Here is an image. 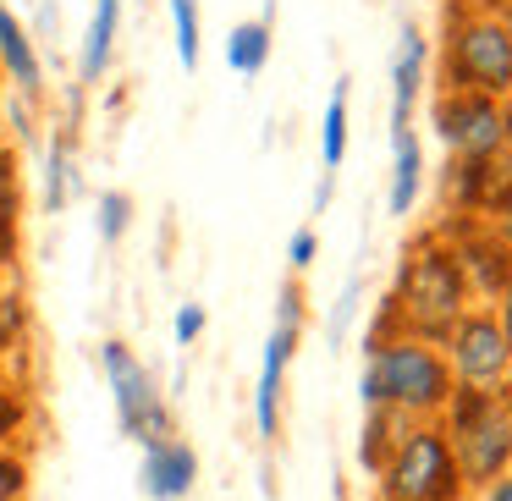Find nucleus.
Segmentation results:
<instances>
[{
	"label": "nucleus",
	"instance_id": "9",
	"mask_svg": "<svg viewBox=\"0 0 512 501\" xmlns=\"http://www.w3.org/2000/svg\"><path fill=\"white\" fill-rule=\"evenodd\" d=\"M303 336V292L298 281H287L276 298V331L265 336V358H259V386H254V424L259 441H276L281 430V380H287V364L298 353Z\"/></svg>",
	"mask_w": 512,
	"mask_h": 501
},
{
	"label": "nucleus",
	"instance_id": "11",
	"mask_svg": "<svg viewBox=\"0 0 512 501\" xmlns=\"http://www.w3.org/2000/svg\"><path fill=\"white\" fill-rule=\"evenodd\" d=\"M138 479H144V496L149 501H182L193 490V479H199V452H193L188 441H160V446H144V468H138Z\"/></svg>",
	"mask_w": 512,
	"mask_h": 501
},
{
	"label": "nucleus",
	"instance_id": "3",
	"mask_svg": "<svg viewBox=\"0 0 512 501\" xmlns=\"http://www.w3.org/2000/svg\"><path fill=\"white\" fill-rule=\"evenodd\" d=\"M441 78L452 94L512 100V12L496 0H463L446 17Z\"/></svg>",
	"mask_w": 512,
	"mask_h": 501
},
{
	"label": "nucleus",
	"instance_id": "14",
	"mask_svg": "<svg viewBox=\"0 0 512 501\" xmlns=\"http://www.w3.org/2000/svg\"><path fill=\"white\" fill-rule=\"evenodd\" d=\"M0 67L12 72V83L34 100L39 89H45V67H39V50H34V39H28V28L17 23L6 6H0Z\"/></svg>",
	"mask_w": 512,
	"mask_h": 501
},
{
	"label": "nucleus",
	"instance_id": "4",
	"mask_svg": "<svg viewBox=\"0 0 512 501\" xmlns=\"http://www.w3.org/2000/svg\"><path fill=\"white\" fill-rule=\"evenodd\" d=\"M435 424H441L468 490H485L512 474V391H463L457 386Z\"/></svg>",
	"mask_w": 512,
	"mask_h": 501
},
{
	"label": "nucleus",
	"instance_id": "18",
	"mask_svg": "<svg viewBox=\"0 0 512 501\" xmlns=\"http://www.w3.org/2000/svg\"><path fill=\"white\" fill-rule=\"evenodd\" d=\"M12 243H17V166L0 149V265L12 259Z\"/></svg>",
	"mask_w": 512,
	"mask_h": 501
},
{
	"label": "nucleus",
	"instance_id": "15",
	"mask_svg": "<svg viewBox=\"0 0 512 501\" xmlns=\"http://www.w3.org/2000/svg\"><path fill=\"white\" fill-rule=\"evenodd\" d=\"M72 188H78V171H72V144H67V138H50V144H45V166H39V204H45V215L67 210Z\"/></svg>",
	"mask_w": 512,
	"mask_h": 501
},
{
	"label": "nucleus",
	"instance_id": "28",
	"mask_svg": "<svg viewBox=\"0 0 512 501\" xmlns=\"http://www.w3.org/2000/svg\"><path fill=\"white\" fill-rule=\"evenodd\" d=\"M501 325H507V336H512V281H507V287H501Z\"/></svg>",
	"mask_w": 512,
	"mask_h": 501
},
{
	"label": "nucleus",
	"instance_id": "1",
	"mask_svg": "<svg viewBox=\"0 0 512 501\" xmlns=\"http://www.w3.org/2000/svg\"><path fill=\"white\" fill-rule=\"evenodd\" d=\"M457 380L452 364L435 342H419V336H369L364 353V375H358V397H364L369 413H397L408 424H430L446 413Z\"/></svg>",
	"mask_w": 512,
	"mask_h": 501
},
{
	"label": "nucleus",
	"instance_id": "10",
	"mask_svg": "<svg viewBox=\"0 0 512 501\" xmlns=\"http://www.w3.org/2000/svg\"><path fill=\"white\" fill-rule=\"evenodd\" d=\"M424 72H430V39L408 23L397 34V50H391V133L413 127V105L424 94Z\"/></svg>",
	"mask_w": 512,
	"mask_h": 501
},
{
	"label": "nucleus",
	"instance_id": "8",
	"mask_svg": "<svg viewBox=\"0 0 512 501\" xmlns=\"http://www.w3.org/2000/svg\"><path fill=\"white\" fill-rule=\"evenodd\" d=\"M435 138L457 166H485L507 149V100H485V94H452L441 89L435 100Z\"/></svg>",
	"mask_w": 512,
	"mask_h": 501
},
{
	"label": "nucleus",
	"instance_id": "17",
	"mask_svg": "<svg viewBox=\"0 0 512 501\" xmlns=\"http://www.w3.org/2000/svg\"><path fill=\"white\" fill-rule=\"evenodd\" d=\"M342 160H347V78L331 89L325 116H320V166H325V177H331Z\"/></svg>",
	"mask_w": 512,
	"mask_h": 501
},
{
	"label": "nucleus",
	"instance_id": "29",
	"mask_svg": "<svg viewBox=\"0 0 512 501\" xmlns=\"http://www.w3.org/2000/svg\"><path fill=\"white\" fill-rule=\"evenodd\" d=\"M496 6H507V12H512V0H496Z\"/></svg>",
	"mask_w": 512,
	"mask_h": 501
},
{
	"label": "nucleus",
	"instance_id": "21",
	"mask_svg": "<svg viewBox=\"0 0 512 501\" xmlns=\"http://www.w3.org/2000/svg\"><path fill=\"white\" fill-rule=\"evenodd\" d=\"M204 325H210V314L199 309V303H182L177 314H171V342L177 347H193L204 336Z\"/></svg>",
	"mask_w": 512,
	"mask_h": 501
},
{
	"label": "nucleus",
	"instance_id": "23",
	"mask_svg": "<svg viewBox=\"0 0 512 501\" xmlns=\"http://www.w3.org/2000/svg\"><path fill=\"white\" fill-rule=\"evenodd\" d=\"M314 254H320V237H314V226H298V232H292V243H287V265L303 276V270L314 265Z\"/></svg>",
	"mask_w": 512,
	"mask_h": 501
},
{
	"label": "nucleus",
	"instance_id": "25",
	"mask_svg": "<svg viewBox=\"0 0 512 501\" xmlns=\"http://www.w3.org/2000/svg\"><path fill=\"white\" fill-rule=\"evenodd\" d=\"M0 501H23V463L0 452Z\"/></svg>",
	"mask_w": 512,
	"mask_h": 501
},
{
	"label": "nucleus",
	"instance_id": "16",
	"mask_svg": "<svg viewBox=\"0 0 512 501\" xmlns=\"http://www.w3.org/2000/svg\"><path fill=\"white\" fill-rule=\"evenodd\" d=\"M270 61V17H259V23H237L232 34H226V67L237 72V78H259Z\"/></svg>",
	"mask_w": 512,
	"mask_h": 501
},
{
	"label": "nucleus",
	"instance_id": "7",
	"mask_svg": "<svg viewBox=\"0 0 512 501\" xmlns=\"http://www.w3.org/2000/svg\"><path fill=\"white\" fill-rule=\"evenodd\" d=\"M452 380L463 391H507L512 380V336L501 325L496 309H468L452 325V336L441 342Z\"/></svg>",
	"mask_w": 512,
	"mask_h": 501
},
{
	"label": "nucleus",
	"instance_id": "22",
	"mask_svg": "<svg viewBox=\"0 0 512 501\" xmlns=\"http://www.w3.org/2000/svg\"><path fill=\"white\" fill-rule=\"evenodd\" d=\"M23 298H17V292H0V353H6V347L17 342V336H23Z\"/></svg>",
	"mask_w": 512,
	"mask_h": 501
},
{
	"label": "nucleus",
	"instance_id": "5",
	"mask_svg": "<svg viewBox=\"0 0 512 501\" xmlns=\"http://www.w3.org/2000/svg\"><path fill=\"white\" fill-rule=\"evenodd\" d=\"M463 474L441 424H408L380 463V501H463Z\"/></svg>",
	"mask_w": 512,
	"mask_h": 501
},
{
	"label": "nucleus",
	"instance_id": "6",
	"mask_svg": "<svg viewBox=\"0 0 512 501\" xmlns=\"http://www.w3.org/2000/svg\"><path fill=\"white\" fill-rule=\"evenodd\" d=\"M100 369H105V386H111V402H116V424H122L127 441L138 446H160L171 441V408L160 397L155 375L138 364V353L127 342H100Z\"/></svg>",
	"mask_w": 512,
	"mask_h": 501
},
{
	"label": "nucleus",
	"instance_id": "27",
	"mask_svg": "<svg viewBox=\"0 0 512 501\" xmlns=\"http://www.w3.org/2000/svg\"><path fill=\"white\" fill-rule=\"evenodd\" d=\"M479 501H512V474L496 479V485H485V496H479Z\"/></svg>",
	"mask_w": 512,
	"mask_h": 501
},
{
	"label": "nucleus",
	"instance_id": "20",
	"mask_svg": "<svg viewBox=\"0 0 512 501\" xmlns=\"http://www.w3.org/2000/svg\"><path fill=\"white\" fill-rule=\"evenodd\" d=\"M127 226H133V199H127L122 188L100 193V237H105V243H122Z\"/></svg>",
	"mask_w": 512,
	"mask_h": 501
},
{
	"label": "nucleus",
	"instance_id": "2",
	"mask_svg": "<svg viewBox=\"0 0 512 501\" xmlns=\"http://www.w3.org/2000/svg\"><path fill=\"white\" fill-rule=\"evenodd\" d=\"M468 276L457 265L446 232H430L402 254V270H397V287L386 298V314H380L375 331H402V336H419V342H435L441 347L452 336V325L468 314Z\"/></svg>",
	"mask_w": 512,
	"mask_h": 501
},
{
	"label": "nucleus",
	"instance_id": "26",
	"mask_svg": "<svg viewBox=\"0 0 512 501\" xmlns=\"http://www.w3.org/2000/svg\"><path fill=\"white\" fill-rule=\"evenodd\" d=\"M490 226H496V237H501V248H507V259H512V204L501 215H490Z\"/></svg>",
	"mask_w": 512,
	"mask_h": 501
},
{
	"label": "nucleus",
	"instance_id": "12",
	"mask_svg": "<svg viewBox=\"0 0 512 501\" xmlns=\"http://www.w3.org/2000/svg\"><path fill=\"white\" fill-rule=\"evenodd\" d=\"M116 28H122V0H94L89 23H83V45H78V83H100L111 72L116 56Z\"/></svg>",
	"mask_w": 512,
	"mask_h": 501
},
{
	"label": "nucleus",
	"instance_id": "13",
	"mask_svg": "<svg viewBox=\"0 0 512 501\" xmlns=\"http://www.w3.org/2000/svg\"><path fill=\"white\" fill-rule=\"evenodd\" d=\"M419 188H424V149H419V133L402 127L391 133V182H386V210L391 215H408L419 204Z\"/></svg>",
	"mask_w": 512,
	"mask_h": 501
},
{
	"label": "nucleus",
	"instance_id": "19",
	"mask_svg": "<svg viewBox=\"0 0 512 501\" xmlns=\"http://www.w3.org/2000/svg\"><path fill=\"white\" fill-rule=\"evenodd\" d=\"M171 39H177V61L199 67V0H171Z\"/></svg>",
	"mask_w": 512,
	"mask_h": 501
},
{
	"label": "nucleus",
	"instance_id": "24",
	"mask_svg": "<svg viewBox=\"0 0 512 501\" xmlns=\"http://www.w3.org/2000/svg\"><path fill=\"white\" fill-rule=\"evenodd\" d=\"M353 309H358V281H347L342 298H336V309H331V342H342V331H347V320H353Z\"/></svg>",
	"mask_w": 512,
	"mask_h": 501
}]
</instances>
